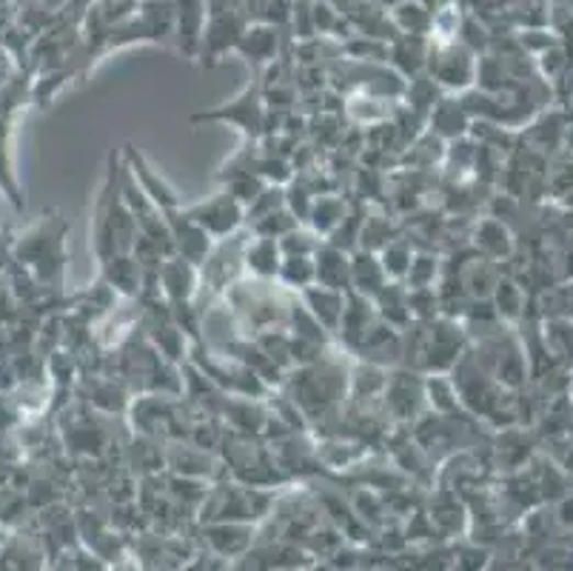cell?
<instances>
[{"label": "cell", "instance_id": "7", "mask_svg": "<svg viewBox=\"0 0 573 571\" xmlns=\"http://www.w3.org/2000/svg\"><path fill=\"white\" fill-rule=\"evenodd\" d=\"M175 32H178L180 49L186 46L189 55L200 49L203 43V29H205V3L203 0H178V9H175Z\"/></svg>", "mask_w": 573, "mask_h": 571}, {"label": "cell", "instance_id": "11", "mask_svg": "<svg viewBox=\"0 0 573 571\" xmlns=\"http://www.w3.org/2000/svg\"><path fill=\"white\" fill-rule=\"evenodd\" d=\"M277 275L285 286L303 292L305 286L314 283V255H283V264H280Z\"/></svg>", "mask_w": 573, "mask_h": 571}, {"label": "cell", "instance_id": "5", "mask_svg": "<svg viewBox=\"0 0 573 571\" xmlns=\"http://www.w3.org/2000/svg\"><path fill=\"white\" fill-rule=\"evenodd\" d=\"M346 294L340 289H328V286L312 283L303 289V306L312 312L314 321L326 332H337L346 312Z\"/></svg>", "mask_w": 573, "mask_h": 571}, {"label": "cell", "instance_id": "10", "mask_svg": "<svg viewBox=\"0 0 573 571\" xmlns=\"http://www.w3.org/2000/svg\"><path fill=\"white\" fill-rule=\"evenodd\" d=\"M237 49L251 60L255 57L257 64L260 60H271L277 49V32L271 26H255V29H246L237 41Z\"/></svg>", "mask_w": 573, "mask_h": 571}, {"label": "cell", "instance_id": "4", "mask_svg": "<svg viewBox=\"0 0 573 571\" xmlns=\"http://www.w3.org/2000/svg\"><path fill=\"white\" fill-rule=\"evenodd\" d=\"M314 283L348 292L351 289V255L334 243H319L314 251Z\"/></svg>", "mask_w": 573, "mask_h": 571}, {"label": "cell", "instance_id": "3", "mask_svg": "<svg viewBox=\"0 0 573 571\" xmlns=\"http://www.w3.org/2000/svg\"><path fill=\"white\" fill-rule=\"evenodd\" d=\"M157 283H160V292L169 298V303L191 300L198 292V266L175 251V255L164 257L160 271H157Z\"/></svg>", "mask_w": 573, "mask_h": 571}, {"label": "cell", "instance_id": "2", "mask_svg": "<svg viewBox=\"0 0 573 571\" xmlns=\"http://www.w3.org/2000/svg\"><path fill=\"white\" fill-rule=\"evenodd\" d=\"M126 169L135 175L137 183L143 186V192L155 200V206L164 212V217H169V214H178L180 209H183V200H180V194L171 189V183H166V180L157 175L155 166H151L149 160H146V157L135 149V146H126Z\"/></svg>", "mask_w": 573, "mask_h": 571}, {"label": "cell", "instance_id": "1", "mask_svg": "<svg viewBox=\"0 0 573 571\" xmlns=\"http://www.w3.org/2000/svg\"><path fill=\"white\" fill-rule=\"evenodd\" d=\"M186 214H189L191 221L198 223L209 237H228L240 228L243 217H246V206L226 189V192L214 194V198L203 200V203L189 206Z\"/></svg>", "mask_w": 573, "mask_h": 571}, {"label": "cell", "instance_id": "6", "mask_svg": "<svg viewBox=\"0 0 573 571\" xmlns=\"http://www.w3.org/2000/svg\"><path fill=\"white\" fill-rule=\"evenodd\" d=\"M200 117H220V121H228L234 126H243L248 135H257L262 126V100H260V86L255 83V89L248 86L246 92L240 98L228 103L226 112H209V114H200Z\"/></svg>", "mask_w": 573, "mask_h": 571}, {"label": "cell", "instance_id": "8", "mask_svg": "<svg viewBox=\"0 0 573 571\" xmlns=\"http://www.w3.org/2000/svg\"><path fill=\"white\" fill-rule=\"evenodd\" d=\"M385 283H389V275H385L374 251L360 249L357 255H351V292L374 298Z\"/></svg>", "mask_w": 573, "mask_h": 571}, {"label": "cell", "instance_id": "9", "mask_svg": "<svg viewBox=\"0 0 573 571\" xmlns=\"http://www.w3.org/2000/svg\"><path fill=\"white\" fill-rule=\"evenodd\" d=\"M243 264L248 266V271H255V278H274L277 271H280V264H283L280 240H274V237H257L246 249V255H243Z\"/></svg>", "mask_w": 573, "mask_h": 571}, {"label": "cell", "instance_id": "12", "mask_svg": "<svg viewBox=\"0 0 573 571\" xmlns=\"http://www.w3.org/2000/svg\"><path fill=\"white\" fill-rule=\"evenodd\" d=\"M411 260H414V255H411V249L405 246L403 240H394V243L389 240V246H385L380 255V264H382V269H385V275H389V278H396V280L408 275Z\"/></svg>", "mask_w": 573, "mask_h": 571}]
</instances>
